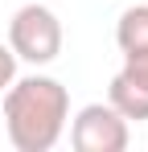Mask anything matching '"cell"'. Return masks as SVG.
I'll list each match as a JSON object with an SVG mask.
<instances>
[{
  "mask_svg": "<svg viewBox=\"0 0 148 152\" xmlns=\"http://www.w3.org/2000/svg\"><path fill=\"white\" fill-rule=\"evenodd\" d=\"M132 140L127 119L111 103H86L70 119V144L74 152H123Z\"/></svg>",
  "mask_w": 148,
  "mask_h": 152,
  "instance_id": "cell-3",
  "label": "cell"
},
{
  "mask_svg": "<svg viewBox=\"0 0 148 152\" xmlns=\"http://www.w3.org/2000/svg\"><path fill=\"white\" fill-rule=\"evenodd\" d=\"M70 124V91L49 74L12 78L4 91V132L17 152H49Z\"/></svg>",
  "mask_w": 148,
  "mask_h": 152,
  "instance_id": "cell-1",
  "label": "cell"
},
{
  "mask_svg": "<svg viewBox=\"0 0 148 152\" xmlns=\"http://www.w3.org/2000/svg\"><path fill=\"white\" fill-rule=\"evenodd\" d=\"M8 50L17 53V62L29 66H49L62 53V21L45 4H25L8 21Z\"/></svg>",
  "mask_w": 148,
  "mask_h": 152,
  "instance_id": "cell-2",
  "label": "cell"
},
{
  "mask_svg": "<svg viewBox=\"0 0 148 152\" xmlns=\"http://www.w3.org/2000/svg\"><path fill=\"white\" fill-rule=\"evenodd\" d=\"M119 74H127L132 82H140L148 91V50H136V53H123V70Z\"/></svg>",
  "mask_w": 148,
  "mask_h": 152,
  "instance_id": "cell-6",
  "label": "cell"
},
{
  "mask_svg": "<svg viewBox=\"0 0 148 152\" xmlns=\"http://www.w3.org/2000/svg\"><path fill=\"white\" fill-rule=\"evenodd\" d=\"M107 103L119 111L127 124H144V119H148V91L140 86V82H132L127 74H115V78H111Z\"/></svg>",
  "mask_w": 148,
  "mask_h": 152,
  "instance_id": "cell-4",
  "label": "cell"
},
{
  "mask_svg": "<svg viewBox=\"0 0 148 152\" xmlns=\"http://www.w3.org/2000/svg\"><path fill=\"white\" fill-rule=\"evenodd\" d=\"M12 78H17V53L8 50V45H0V95L8 91Z\"/></svg>",
  "mask_w": 148,
  "mask_h": 152,
  "instance_id": "cell-7",
  "label": "cell"
},
{
  "mask_svg": "<svg viewBox=\"0 0 148 152\" xmlns=\"http://www.w3.org/2000/svg\"><path fill=\"white\" fill-rule=\"evenodd\" d=\"M115 45H119V53L148 50V4H132V8L119 12V21H115Z\"/></svg>",
  "mask_w": 148,
  "mask_h": 152,
  "instance_id": "cell-5",
  "label": "cell"
}]
</instances>
